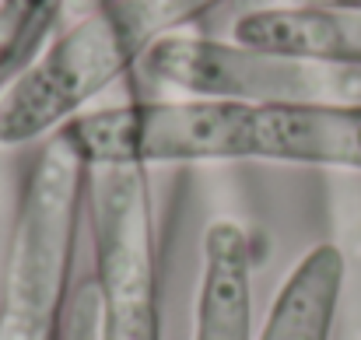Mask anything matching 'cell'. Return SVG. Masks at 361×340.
<instances>
[{"label": "cell", "mask_w": 361, "mask_h": 340, "mask_svg": "<svg viewBox=\"0 0 361 340\" xmlns=\"http://www.w3.org/2000/svg\"><path fill=\"white\" fill-rule=\"evenodd\" d=\"M225 0H102L71 18L0 95V147L49 140L183 25Z\"/></svg>", "instance_id": "6da1fadb"}, {"label": "cell", "mask_w": 361, "mask_h": 340, "mask_svg": "<svg viewBox=\"0 0 361 340\" xmlns=\"http://www.w3.org/2000/svg\"><path fill=\"white\" fill-rule=\"evenodd\" d=\"M334 242L344 253V295L334 340H361V176L326 172Z\"/></svg>", "instance_id": "9c48e42d"}, {"label": "cell", "mask_w": 361, "mask_h": 340, "mask_svg": "<svg viewBox=\"0 0 361 340\" xmlns=\"http://www.w3.org/2000/svg\"><path fill=\"white\" fill-rule=\"evenodd\" d=\"M225 39L267 53L361 63V11H330V7L235 11Z\"/></svg>", "instance_id": "52a82bcc"}, {"label": "cell", "mask_w": 361, "mask_h": 340, "mask_svg": "<svg viewBox=\"0 0 361 340\" xmlns=\"http://www.w3.org/2000/svg\"><path fill=\"white\" fill-rule=\"evenodd\" d=\"M99 340H161L158 228L147 169H88Z\"/></svg>", "instance_id": "277c9868"}, {"label": "cell", "mask_w": 361, "mask_h": 340, "mask_svg": "<svg viewBox=\"0 0 361 340\" xmlns=\"http://www.w3.org/2000/svg\"><path fill=\"white\" fill-rule=\"evenodd\" d=\"M344 270V253L334 238L305 249L274 291L256 340H334Z\"/></svg>", "instance_id": "8992f818"}, {"label": "cell", "mask_w": 361, "mask_h": 340, "mask_svg": "<svg viewBox=\"0 0 361 340\" xmlns=\"http://www.w3.org/2000/svg\"><path fill=\"white\" fill-rule=\"evenodd\" d=\"M88 200V165L56 130L25 179L4 263L0 340H63L67 281Z\"/></svg>", "instance_id": "7a4b0ae2"}, {"label": "cell", "mask_w": 361, "mask_h": 340, "mask_svg": "<svg viewBox=\"0 0 361 340\" xmlns=\"http://www.w3.org/2000/svg\"><path fill=\"white\" fill-rule=\"evenodd\" d=\"M95 4H102V0H71V11H67V18H78V14L92 11Z\"/></svg>", "instance_id": "8fae6325"}, {"label": "cell", "mask_w": 361, "mask_h": 340, "mask_svg": "<svg viewBox=\"0 0 361 340\" xmlns=\"http://www.w3.org/2000/svg\"><path fill=\"white\" fill-rule=\"evenodd\" d=\"M71 0H0V95L60 32Z\"/></svg>", "instance_id": "ba28073f"}, {"label": "cell", "mask_w": 361, "mask_h": 340, "mask_svg": "<svg viewBox=\"0 0 361 340\" xmlns=\"http://www.w3.org/2000/svg\"><path fill=\"white\" fill-rule=\"evenodd\" d=\"M63 340H99V295L92 281H85L71 298Z\"/></svg>", "instance_id": "30bf717a"}, {"label": "cell", "mask_w": 361, "mask_h": 340, "mask_svg": "<svg viewBox=\"0 0 361 340\" xmlns=\"http://www.w3.org/2000/svg\"><path fill=\"white\" fill-rule=\"evenodd\" d=\"M151 88L179 99L361 109V63L249 49L218 35H172L137 67Z\"/></svg>", "instance_id": "3957f363"}, {"label": "cell", "mask_w": 361, "mask_h": 340, "mask_svg": "<svg viewBox=\"0 0 361 340\" xmlns=\"http://www.w3.org/2000/svg\"><path fill=\"white\" fill-rule=\"evenodd\" d=\"M190 340H256L252 238L232 218H214L204 231Z\"/></svg>", "instance_id": "5b68a950"}]
</instances>
